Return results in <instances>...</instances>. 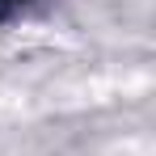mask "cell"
<instances>
[{"instance_id": "1", "label": "cell", "mask_w": 156, "mask_h": 156, "mask_svg": "<svg viewBox=\"0 0 156 156\" xmlns=\"http://www.w3.org/2000/svg\"><path fill=\"white\" fill-rule=\"evenodd\" d=\"M17 4H26V0H0V13H9V9H17Z\"/></svg>"}]
</instances>
